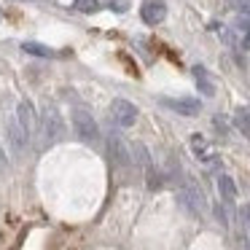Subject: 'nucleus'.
Here are the masks:
<instances>
[{
	"label": "nucleus",
	"mask_w": 250,
	"mask_h": 250,
	"mask_svg": "<svg viewBox=\"0 0 250 250\" xmlns=\"http://www.w3.org/2000/svg\"><path fill=\"white\" fill-rule=\"evenodd\" d=\"M41 132H43L46 143H60L62 137H65L67 126H65V119H62L60 108H57L54 103H46L43 108H41Z\"/></svg>",
	"instance_id": "f257e3e1"
},
{
	"label": "nucleus",
	"mask_w": 250,
	"mask_h": 250,
	"mask_svg": "<svg viewBox=\"0 0 250 250\" xmlns=\"http://www.w3.org/2000/svg\"><path fill=\"white\" fill-rule=\"evenodd\" d=\"M105 153H108V159L116 164V167H121V169H132V167H135L132 148L126 146V140L116 129H108V135H105Z\"/></svg>",
	"instance_id": "f03ea898"
},
{
	"label": "nucleus",
	"mask_w": 250,
	"mask_h": 250,
	"mask_svg": "<svg viewBox=\"0 0 250 250\" xmlns=\"http://www.w3.org/2000/svg\"><path fill=\"white\" fill-rule=\"evenodd\" d=\"M73 129H76V135L81 137L83 143H89V146H97V143L103 140V129H100V124L94 121V116L89 113V110H81V108L73 110Z\"/></svg>",
	"instance_id": "7ed1b4c3"
},
{
	"label": "nucleus",
	"mask_w": 250,
	"mask_h": 250,
	"mask_svg": "<svg viewBox=\"0 0 250 250\" xmlns=\"http://www.w3.org/2000/svg\"><path fill=\"white\" fill-rule=\"evenodd\" d=\"M17 121L24 129V135H27L30 143H35L41 137V116L35 113V105L30 103V100H22V103L17 105Z\"/></svg>",
	"instance_id": "20e7f679"
},
{
	"label": "nucleus",
	"mask_w": 250,
	"mask_h": 250,
	"mask_svg": "<svg viewBox=\"0 0 250 250\" xmlns=\"http://www.w3.org/2000/svg\"><path fill=\"white\" fill-rule=\"evenodd\" d=\"M110 121H113L119 129H129L135 126L137 121V105L132 100H124V97H116L110 103Z\"/></svg>",
	"instance_id": "39448f33"
},
{
	"label": "nucleus",
	"mask_w": 250,
	"mask_h": 250,
	"mask_svg": "<svg viewBox=\"0 0 250 250\" xmlns=\"http://www.w3.org/2000/svg\"><path fill=\"white\" fill-rule=\"evenodd\" d=\"M159 103L167 110L180 113V116H196L202 110V100H196V97H162Z\"/></svg>",
	"instance_id": "423d86ee"
},
{
	"label": "nucleus",
	"mask_w": 250,
	"mask_h": 250,
	"mask_svg": "<svg viewBox=\"0 0 250 250\" xmlns=\"http://www.w3.org/2000/svg\"><path fill=\"white\" fill-rule=\"evenodd\" d=\"M140 19L146 24H162L167 19V3L164 0H143L140 6Z\"/></svg>",
	"instance_id": "0eeeda50"
},
{
	"label": "nucleus",
	"mask_w": 250,
	"mask_h": 250,
	"mask_svg": "<svg viewBox=\"0 0 250 250\" xmlns=\"http://www.w3.org/2000/svg\"><path fill=\"white\" fill-rule=\"evenodd\" d=\"M191 76L196 78V89H199L202 97H212L215 94V81H212V76L207 73L205 65H194L191 67Z\"/></svg>",
	"instance_id": "6e6552de"
},
{
	"label": "nucleus",
	"mask_w": 250,
	"mask_h": 250,
	"mask_svg": "<svg viewBox=\"0 0 250 250\" xmlns=\"http://www.w3.org/2000/svg\"><path fill=\"white\" fill-rule=\"evenodd\" d=\"M6 132H8V140H11V148H14L17 153H22L24 148L30 146L27 135H24V129L19 126V121H17V119H8V124H6Z\"/></svg>",
	"instance_id": "1a4fd4ad"
},
{
	"label": "nucleus",
	"mask_w": 250,
	"mask_h": 250,
	"mask_svg": "<svg viewBox=\"0 0 250 250\" xmlns=\"http://www.w3.org/2000/svg\"><path fill=\"white\" fill-rule=\"evenodd\" d=\"M218 194H221V199L226 205H234V199H237V183H234V178L218 175Z\"/></svg>",
	"instance_id": "9d476101"
},
{
	"label": "nucleus",
	"mask_w": 250,
	"mask_h": 250,
	"mask_svg": "<svg viewBox=\"0 0 250 250\" xmlns=\"http://www.w3.org/2000/svg\"><path fill=\"white\" fill-rule=\"evenodd\" d=\"M231 124L250 140V108H248V105H239V108L234 110V121H231Z\"/></svg>",
	"instance_id": "9b49d317"
},
{
	"label": "nucleus",
	"mask_w": 250,
	"mask_h": 250,
	"mask_svg": "<svg viewBox=\"0 0 250 250\" xmlns=\"http://www.w3.org/2000/svg\"><path fill=\"white\" fill-rule=\"evenodd\" d=\"M132 159H135V164H140L143 169H151V167H153L151 151H148L143 143H135V146H132Z\"/></svg>",
	"instance_id": "f8f14e48"
},
{
	"label": "nucleus",
	"mask_w": 250,
	"mask_h": 250,
	"mask_svg": "<svg viewBox=\"0 0 250 250\" xmlns=\"http://www.w3.org/2000/svg\"><path fill=\"white\" fill-rule=\"evenodd\" d=\"M22 49L27 51V54H33V57H43V60H51V57H57L54 49H49V46H41V43H24Z\"/></svg>",
	"instance_id": "ddd939ff"
},
{
	"label": "nucleus",
	"mask_w": 250,
	"mask_h": 250,
	"mask_svg": "<svg viewBox=\"0 0 250 250\" xmlns=\"http://www.w3.org/2000/svg\"><path fill=\"white\" fill-rule=\"evenodd\" d=\"M237 33H239V38H242V43L250 46V14H242V17L237 19Z\"/></svg>",
	"instance_id": "4468645a"
},
{
	"label": "nucleus",
	"mask_w": 250,
	"mask_h": 250,
	"mask_svg": "<svg viewBox=\"0 0 250 250\" xmlns=\"http://www.w3.org/2000/svg\"><path fill=\"white\" fill-rule=\"evenodd\" d=\"M76 8L83 14H97L100 8H103V3H100V0H76Z\"/></svg>",
	"instance_id": "2eb2a0df"
},
{
	"label": "nucleus",
	"mask_w": 250,
	"mask_h": 250,
	"mask_svg": "<svg viewBox=\"0 0 250 250\" xmlns=\"http://www.w3.org/2000/svg\"><path fill=\"white\" fill-rule=\"evenodd\" d=\"M212 126L218 135H229V119L226 116H212Z\"/></svg>",
	"instance_id": "dca6fc26"
},
{
	"label": "nucleus",
	"mask_w": 250,
	"mask_h": 250,
	"mask_svg": "<svg viewBox=\"0 0 250 250\" xmlns=\"http://www.w3.org/2000/svg\"><path fill=\"white\" fill-rule=\"evenodd\" d=\"M212 215H215V221L221 223V226H229V215L221 205H212Z\"/></svg>",
	"instance_id": "f3484780"
},
{
	"label": "nucleus",
	"mask_w": 250,
	"mask_h": 250,
	"mask_svg": "<svg viewBox=\"0 0 250 250\" xmlns=\"http://www.w3.org/2000/svg\"><path fill=\"white\" fill-rule=\"evenodd\" d=\"M6 169H8V153L3 148V143H0V172H6Z\"/></svg>",
	"instance_id": "a211bd4d"
},
{
	"label": "nucleus",
	"mask_w": 250,
	"mask_h": 250,
	"mask_svg": "<svg viewBox=\"0 0 250 250\" xmlns=\"http://www.w3.org/2000/svg\"><path fill=\"white\" fill-rule=\"evenodd\" d=\"M108 6H110V8H116V11H124V8H126V3H124V0H110Z\"/></svg>",
	"instance_id": "6ab92c4d"
}]
</instances>
